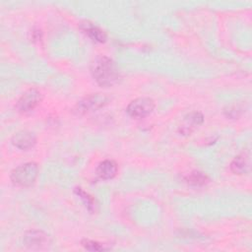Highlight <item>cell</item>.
Segmentation results:
<instances>
[{"label": "cell", "mask_w": 252, "mask_h": 252, "mask_svg": "<svg viewBox=\"0 0 252 252\" xmlns=\"http://www.w3.org/2000/svg\"><path fill=\"white\" fill-rule=\"evenodd\" d=\"M91 72L95 82L101 87H111L120 80V73L115 63L106 56L96 57L91 66Z\"/></svg>", "instance_id": "obj_1"}, {"label": "cell", "mask_w": 252, "mask_h": 252, "mask_svg": "<svg viewBox=\"0 0 252 252\" xmlns=\"http://www.w3.org/2000/svg\"><path fill=\"white\" fill-rule=\"evenodd\" d=\"M38 175V166L35 162H27L19 165L11 172V180L21 187L32 186Z\"/></svg>", "instance_id": "obj_2"}, {"label": "cell", "mask_w": 252, "mask_h": 252, "mask_svg": "<svg viewBox=\"0 0 252 252\" xmlns=\"http://www.w3.org/2000/svg\"><path fill=\"white\" fill-rule=\"evenodd\" d=\"M155 101L150 97H138L132 100L127 108V113L133 118H144L155 109Z\"/></svg>", "instance_id": "obj_3"}, {"label": "cell", "mask_w": 252, "mask_h": 252, "mask_svg": "<svg viewBox=\"0 0 252 252\" xmlns=\"http://www.w3.org/2000/svg\"><path fill=\"white\" fill-rule=\"evenodd\" d=\"M42 95L39 91L35 89H30L22 94L16 104V108L19 112H29L34 109L41 101Z\"/></svg>", "instance_id": "obj_4"}, {"label": "cell", "mask_w": 252, "mask_h": 252, "mask_svg": "<svg viewBox=\"0 0 252 252\" xmlns=\"http://www.w3.org/2000/svg\"><path fill=\"white\" fill-rule=\"evenodd\" d=\"M108 101V97L102 94H95L89 95L82 99L76 106L78 114H84L90 111H94L105 105Z\"/></svg>", "instance_id": "obj_5"}, {"label": "cell", "mask_w": 252, "mask_h": 252, "mask_svg": "<svg viewBox=\"0 0 252 252\" xmlns=\"http://www.w3.org/2000/svg\"><path fill=\"white\" fill-rule=\"evenodd\" d=\"M24 242L30 249H44L51 243L49 236L41 230H30L26 232Z\"/></svg>", "instance_id": "obj_6"}, {"label": "cell", "mask_w": 252, "mask_h": 252, "mask_svg": "<svg viewBox=\"0 0 252 252\" xmlns=\"http://www.w3.org/2000/svg\"><path fill=\"white\" fill-rule=\"evenodd\" d=\"M36 138L34 134L27 130L19 131L12 137V144L23 151L32 149L34 146Z\"/></svg>", "instance_id": "obj_7"}, {"label": "cell", "mask_w": 252, "mask_h": 252, "mask_svg": "<svg viewBox=\"0 0 252 252\" xmlns=\"http://www.w3.org/2000/svg\"><path fill=\"white\" fill-rule=\"evenodd\" d=\"M204 117L200 112L194 111L189 113L184 117L183 123L181 124L179 131L182 135H190L195 128H197L200 124L203 123Z\"/></svg>", "instance_id": "obj_8"}, {"label": "cell", "mask_w": 252, "mask_h": 252, "mask_svg": "<svg viewBox=\"0 0 252 252\" xmlns=\"http://www.w3.org/2000/svg\"><path fill=\"white\" fill-rule=\"evenodd\" d=\"M118 171L117 163L111 159H105L99 162L96 167V174L101 179H111Z\"/></svg>", "instance_id": "obj_9"}, {"label": "cell", "mask_w": 252, "mask_h": 252, "mask_svg": "<svg viewBox=\"0 0 252 252\" xmlns=\"http://www.w3.org/2000/svg\"><path fill=\"white\" fill-rule=\"evenodd\" d=\"M230 169L234 174L246 173L249 169V156L242 153L235 157L230 163Z\"/></svg>", "instance_id": "obj_10"}, {"label": "cell", "mask_w": 252, "mask_h": 252, "mask_svg": "<svg viewBox=\"0 0 252 252\" xmlns=\"http://www.w3.org/2000/svg\"><path fill=\"white\" fill-rule=\"evenodd\" d=\"M81 29L94 40L97 42H104L106 40L105 32L98 27L87 22L81 25Z\"/></svg>", "instance_id": "obj_11"}, {"label": "cell", "mask_w": 252, "mask_h": 252, "mask_svg": "<svg viewBox=\"0 0 252 252\" xmlns=\"http://www.w3.org/2000/svg\"><path fill=\"white\" fill-rule=\"evenodd\" d=\"M185 180L187 183L193 186H203L209 182V178L206 174L200 171H193L186 176Z\"/></svg>", "instance_id": "obj_12"}, {"label": "cell", "mask_w": 252, "mask_h": 252, "mask_svg": "<svg viewBox=\"0 0 252 252\" xmlns=\"http://www.w3.org/2000/svg\"><path fill=\"white\" fill-rule=\"evenodd\" d=\"M81 244L83 245L84 248H86L87 250H91V251H101V250L109 249L108 247H105L104 244L99 243L97 241L90 240V239H83L81 241Z\"/></svg>", "instance_id": "obj_13"}, {"label": "cell", "mask_w": 252, "mask_h": 252, "mask_svg": "<svg viewBox=\"0 0 252 252\" xmlns=\"http://www.w3.org/2000/svg\"><path fill=\"white\" fill-rule=\"evenodd\" d=\"M75 193L84 201V203L86 204V206L88 207V209L90 211H92V209L94 208L95 205H94V199L88 193H86L82 188H76L75 189Z\"/></svg>", "instance_id": "obj_14"}]
</instances>
